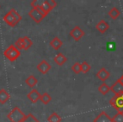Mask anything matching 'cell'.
Listing matches in <instances>:
<instances>
[{
	"label": "cell",
	"instance_id": "cell-1",
	"mask_svg": "<svg viewBox=\"0 0 123 122\" xmlns=\"http://www.w3.org/2000/svg\"><path fill=\"white\" fill-rule=\"evenodd\" d=\"M21 16L14 9H12L4 16V21L9 26H15L21 21Z\"/></svg>",
	"mask_w": 123,
	"mask_h": 122
},
{
	"label": "cell",
	"instance_id": "cell-2",
	"mask_svg": "<svg viewBox=\"0 0 123 122\" xmlns=\"http://www.w3.org/2000/svg\"><path fill=\"white\" fill-rule=\"evenodd\" d=\"M8 119L11 122H22L25 119L26 115L19 107H14L7 115Z\"/></svg>",
	"mask_w": 123,
	"mask_h": 122
},
{
	"label": "cell",
	"instance_id": "cell-3",
	"mask_svg": "<svg viewBox=\"0 0 123 122\" xmlns=\"http://www.w3.org/2000/svg\"><path fill=\"white\" fill-rule=\"evenodd\" d=\"M4 54L9 61L13 62V61H15V60L19 57L20 52H19V50L18 49V48H16L15 46L10 45V46L4 51Z\"/></svg>",
	"mask_w": 123,
	"mask_h": 122
},
{
	"label": "cell",
	"instance_id": "cell-4",
	"mask_svg": "<svg viewBox=\"0 0 123 122\" xmlns=\"http://www.w3.org/2000/svg\"><path fill=\"white\" fill-rule=\"evenodd\" d=\"M110 104L119 113H123V94L115 95L111 100Z\"/></svg>",
	"mask_w": 123,
	"mask_h": 122
},
{
	"label": "cell",
	"instance_id": "cell-5",
	"mask_svg": "<svg viewBox=\"0 0 123 122\" xmlns=\"http://www.w3.org/2000/svg\"><path fill=\"white\" fill-rule=\"evenodd\" d=\"M29 16L35 22L40 23L46 15L41 11V9L39 7H34L29 12Z\"/></svg>",
	"mask_w": 123,
	"mask_h": 122
},
{
	"label": "cell",
	"instance_id": "cell-6",
	"mask_svg": "<svg viewBox=\"0 0 123 122\" xmlns=\"http://www.w3.org/2000/svg\"><path fill=\"white\" fill-rule=\"evenodd\" d=\"M70 36L75 41H79L83 36H84V31L81 29L79 26H75L72 31H70Z\"/></svg>",
	"mask_w": 123,
	"mask_h": 122
},
{
	"label": "cell",
	"instance_id": "cell-7",
	"mask_svg": "<svg viewBox=\"0 0 123 122\" xmlns=\"http://www.w3.org/2000/svg\"><path fill=\"white\" fill-rule=\"evenodd\" d=\"M111 91L115 93V95L123 94V83L119 79L111 86Z\"/></svg>",
	"mask_w": 123,
	"mask_h": 122
},
{
	"label": "cell",
	"instance_id": "cell-8",
	"mask_svg": "<svg viewBox=\"0 0 123 122\" xmlns=\"http://www.w3.org/2000/svg\"><path fill=\"white\" fill-rule=\"evenodd\" d=\"M51 65L46 61V60H42L37 65V70L43 75H46L48 71L51 70Z\"/></svg>",
	"mask_w": 123,
	"mask_h": 122
},
{
	"label": "cell",
	"instance_id": "cell-9",
	"mask_svg": "<svg viewBox=\"0 0 123 122\" xmlns=\"http://www.w3.org/2000/svg\"><path fill=\"white\" fill-rule=\"evenodd\" d=\"M94 122H113V121H112V118H111L107 115V113H105V111H102L94 119Z\"/></svg>",
	"mask_w": 123,
	"mask_h": 122
},
{
	"label": "cell",
	"instance_id": "cell-10",
	"mask_svg": "<svg viewBox=\"0 0 123 122\" xmlns=\"http://www.w3.org/2000/svg\"><path fill=\"white\" fill-rule=\"evenodd\" d=\"M41 95L40 94V93L37 90L33 89L28 93L27 98H29V99L31 100V102H32V103H36V102L41 99Z\"/></svg>",
	"mask_w": 123,
	"mask_h": 122
},
{
	"label": "cell",
	"instance_id": "cell-11",
	"mask_svg": "<svg viewBox=\"0 0 123 122\" xmlns=\"http://www.w3.org/2000/svg\"><path fill=\"white\" fill-rule=\"evenodd\" d=\"M97 77L101 81H105L106 80L109 78L110 76V72L105 69V68H101L96 74Z\"/></svg>",
	"mask_w": 123,
	"mask_h": 122
},
{
	"label": "cell",
	"instance_id": "cell-12",
	"mask_svg": "<svg viewBox=\"0 0 123 122\" xmlns=\"http://www.w3.org/2000/svg\"><path fill=\"white\" fill-rule=\"evenodd\" d=\"M62 44H63L62 41L59 37H57V36L54 37L51 42H50V46H51L54 50H58L62 46Z\"/></svg>",
	"mask_w": 123,
	"mask_h": 122
},
{
	"label": "cell",
	"instance_id": "cell-13",
	"mask_svg": "<svg viewBox=\"0 0 123 122\" xmlns=\"http://www.w3.org/2000/svg\"><path fill=\"white\" fill-rule=\"evenodd\" d=\"M95 27L100 33H105L108 29H109L110 26H109V24H108L107 22H105V21L101 20V21H99L97 25H96Z\"/></svg>",
	"mask_w": 123,
	"mask_h": 122
},
{
	"label": "cell",
	"instance_id": "cell-14",
	"mask_svg": "<svg viewBox=\"0 0 123 122\" xmlns=\"http://www.w3.org/2000/svg\"><path fill=\"white\" fill-rule=\"evenodd\" d=\"M54 61L56 62V65H58L59 66H62V65H64L67 62V58L64 56L63 53H59L56 55V57L54 58Z\"/></svg>",
	"mask_w": 123,
	"mask_h": 122
},
{
	"label": "cell",
	"instance_id": "cell-15",
	"mask_svg": "<svg viewBox=\"0 0 123 122\" xmlns=\"http://www.w3.org/2000/svg\"><path fill=\"white\" fill-rule=\"evenodd\" d=\"M9 98H10V95L5 89L0 90V103L4 104L9 101Z\"/></svg>",
	"mask_w": 123,
	"mask_h": 122
},
{
	"label": "cell",
	"instance_id": "cell-16",
	"mask_svg": "<svg viewBox=\"0 0 123 122\" xmlns=\"http://www.w3.org/2000/svg\"><path fill=\"white\" fill-rule=\"evenodd\" d=\"M108 14H109L110 17L112 18L113 20H116V19H117L120 15H121V12H120V10L117 9V8L113 7L112 9L109 11Z\"/></svg>",
	"mask_w": 123,
	"mask_h": 122
},
{
	"label": "cell",
	"instance_id": "cell-17",
	"mask_svg": "<svg viewBox=\"0 0 123 122\" xmlns=\"http://www.w3.org/2000/svg\"><path fill=\"white\" fill-rule=\"evenodd\" d=\"M38 81L34 76H30L27 79L25 80V83L30 86L31 88H33L36 84H37Z\"/></svg>",
	"mask_w": 123,
	"mask_h": 122
},
{
	"label": "cell",
	"instance_id": "cell-18",
	"mask_svg": "<svg viewBox=\"0 0 123 122\" xmlns=\"http://www.w3.org/2000/svg\"><path fill=\"white\" fill-rule=\"evenodd\" d=\"M47 120H48V122H61L62 118L57 113L53 112V113L47 118Z\"/></svg>",
	"mask_w": 123,
	"mask_h": 122
},
{
	"label": "cell",
	"instance_id": "cell-19",
	"mask_svg": "<svg viewBox=\"0 0 123 122\" xmlns=\"http://www.w3.org/2000/svg\"><path fill=\"white\" fill-rule=\"evenodd\" d=\"M110 91H111V87H110L105 82H103L102 84L99 86V92L103 95L107 94Z\"/></svg>",
	"mask_w": 123,
	"mask_h": 122
},
{
	"label": "cell",
	"instance_id": "cell-20",
	"mask_svg": "<svg viewBox=\"0 0 123 122\" xmlns=\"http://www.w3.org/2000/svg\"><path fill=\"white\" fill-rule=\"evenodd\" d=\"M23 43H24L25 50H28L33 44L32 41H31V40L30 39V37H28V36H24V37H23Z\"/></svg>",
	"mask_w": 123,
	"mask_h": 122
},
{
	"label": "cell",
	"instance_id": "cell-21",
	"mask_svg": "<svg viewBox=\"0 0 123 122\" xmlns=\"http://www.w3.org/2000/svg\"><path fill=\"white\" fill-rule=\"evenodd\" d=\"M40 100H41L44 104H48V103L51 101V97L47 93H45L41 96V99Z\"/></svg>",
	"mask_w": 123,
	"mask_h": 122
},
{
	"label": "cell",
	"instance_id": "cell-22",
	"mask_svg": "<svg viewBox=\"0 0 123 122\" xmlns=\"http://www.w3.org/2000/svg\"><path fill=\"white\" fill-rule=\"evenodd\" d=\"M91 66L89 65V64H88L87 62L84 61V62L81 63V72L83 73H87L90 71Z\"/></svg>",
	"mask_w": 123,
	"mask_h": 122
},
{
	"label": "cell",
	"instance_id": "cell-23",
	"mask_svg": "<svg viewBox=\"0 0 123 122\" xmlns=\"http://www.w3.org/2000/svg\"><path fill=\"white\" fill-rule=\"evenodd\" d=\"M113 122H123V113H119L117 112V114L113 116L112 118Z\"/></svg>",
	"mask_w": 123,
	"mask_h": 122
},
{
	"label": "cell",
	"instance_id": "cell-24",
	"mask_svg": "<svg viewBox=\"0 0 123 122\" xmlns=\"http://www.w3.org/2000/svg\"><path fill=\"white\" fill-rule=\"evenodd\" d=\"M22 122H40L32 114H29L28 115H26L25 119L23 120Z\"/></svg>",
	"mask_w": 123,
	"mask_h": 122
},
{
	"label": "cell",
	"instance_id": "cell-25",
	"mask_svg": "<svg viewBox=\"0 0 123 122\" xmlns=\"http://www.w3.org/2000/svg\"><path fill=\"white\" fill-rule=\"evenodd\" d=\"M72 71H74L75 74H79L81 72V64L76 62L75 64H74V65L72 66Z\"/></svg>",
	"mask_w": 123,
	"mask_h": 122
},
{
	"label": "cell",
	"instance_id": "cell-26",
	"mask_svg": "<svg viewBox=\"0 0 123 122\" xmlns=\"http://www.w3.org/2000/svg\"><path fill=\"white\" fill-rule=\"evenodd\" d=\"M15 47L19 50L24 49V43H23V37L19 38L17 41L15 42Z\"/></svg>",
	"mask_w": 123,
	"mask_h": 122
},
{
	"label": "cell",
	"instance_id": "cell-27",
	"mask_svg": "<svg viewBox=\"0 0 123 122\" xmlns=\"http://www.w3.org/2000/svg\"><path fill=\"white\" fill-rule=\"evenodd\" d=\"M46 2H47V4H49L50 7H51V9H54V8L56 6V4H57L55 0H46Z\"/></svg>",
	"mask_w": 123,
	"mask_h": 122
},
{
	"label": "cell",
	"instance_id": "cell-28",
	"mask_svg": "<svg viewBox=\"0 0 123 122\" xmlns=\"http://www.w3.org/2000/svg\"><path fill=\"white\" fill-rule=\"evenodd\" d=\"M119 80H120V81H121V82H122V83H123V75H122V76H121V78H120V79H119Z\"/></svg>",
	"mask_w": 123,
	"mask_h": 122
}]
</instances>
